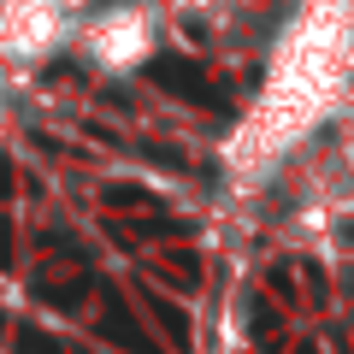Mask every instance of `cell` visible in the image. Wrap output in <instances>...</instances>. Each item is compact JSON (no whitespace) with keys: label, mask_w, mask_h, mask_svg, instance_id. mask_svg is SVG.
I'll return each mask as SVG.
<instances>
[{"label":"cell","mask_w":354,"mask_h":354,"mask_svg":"<svg viewBox=\"0 0 354 354\" xmlns=\"http://www.w3.org/2000/svg\"><path fill=\"white\" fill-rule=\"evenodd\" d=\"M88 53L106 71H130V65H142L153 53V24L142 12H106L88 24Z\"/></svg>","instance_id":"obj_2"},{"label":"cell","mask_w":354,"mask_h":354,"mask_svg":"<svg viewBox=\"0 0 354 354\" xmlns=\"http://www.w3.org/2000/svg\"><path fill=\"white\" fill-rule=\"evenodd\" d=\"M65 36V0H0V48L6 53H48Z\"/></svg>","instance_id":"obj_1"}]
</instances>
